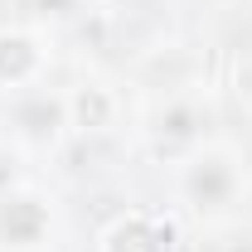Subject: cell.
Here are the masks:
<instances>
[{
    "label": "cell",
    "instance_id": "obj_1",
    "mask_svg": "<svg viewBox=\"0 0 252 252\" xmlns=\"http://www.w3.org/2000/svg\"><path fill=\"white\" fill-rule=\"evenodd\" d=\"M107 252H170L175 248V223L165 214H126L107 233Z\"/></svg>",
    "mask_w": 252,
    "mask_h": 252
},
{
    "label": "cell",
    "instance_id": "obj_2",
    "mask_svg": "<svg viewBox=\"0 0 252 252\" xmlns=\"http://www.w3.org/2000/svg\"><path fill=\"white\" fill-rule=\"evenodd\" d=\"M49 228V214L39 199H5L0 204V238L5 248H34Z\"/></svg>",
    "mask_w": 252,
    "mask_h": 252
},
{
    "label": "cell",
    "instance_id": "obj_3",
    "mask_svg": "<svg viewBox=\"0 0 252 252\" xmlns=\"http://www.w3.org/2000/svg\"><path fill=\"white\" fill-rule=\"evenodd\" d=\"M34 68H39V44L30 34H0V83H30Z\"/></svg>",
    "mask_w": 252,
    "mask_h": 252
},
{
    "label": "cell",
    "instance_id": "obj_4",
    "mask_svg": "<svg viewBox=\"0 0 252 252\" xmlns=\"http://www.w3.org/2000/svg\"><path fill=\"white\" fill-rule=\"evenodd\" d=\"M112 93L107 88H78V93L68 97V117L78 131H102V126L112 122Z\"/></svg>",
    "mask_w": 252,
    "mask_h": 252
}]
</instances>
